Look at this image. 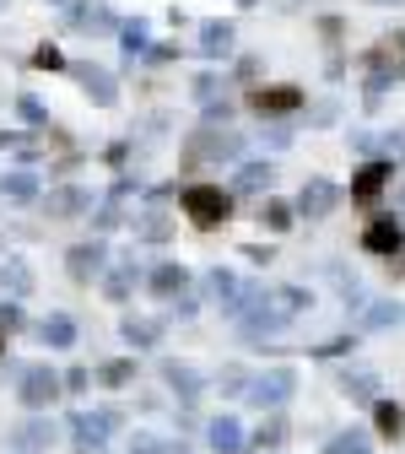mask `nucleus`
Masks as SVG:
<instances>
[{"label":"nucleus","mask_w":405,"mask_h":454,"mask_svg":"<svg viewBox=\"0 0 405 454\" xmlns=\"http://www.w3.org/2000/svg\"><path fill=\"white\" fill-rule=\"evenodd\" d=\"M6 379L17 384V401L27 411H49L66 395V373H54L49 363H6Z\"/></svg>","instance_id":"f257e3e1"},{"label":"nucleus","mask_w":405,"mask_h":454,"mask_svg":"<svg viewBox=\"0 0 405 454\" xmlns=\"http://www.w3.org/2000/svg\"><path fill=\"white\" fill-rule=\"evenodd\" d=\"M244 152V136L233 130V125H206L200 120V130H190V146H184V162L195 168V162H233Z\"/></svg>","instance_id":"f03ea898"},{"label":"nucleus","mask_w":405,"mask_h":454,"mask_svg":"<svg viewBox=\"0 0 405 454\" xmlns=\"http://www.w3.org/2000/svg\"><path fill=\"white\" fill-rule=\"evenodd\" d=\"M179 206L195 227H216L233 216V190H222V184H184L179 190Z\"/></svg>","instance_id":"7ed1b4c3"},{"label":"nucleus","mask_w":405,"mask_h":454,"mask_svg":"<svg viewBox=\"0 0 405 454\" xmlns=\"http://www.w3.org/2000/svg\"><path fill=\"white\" fill-rule=\"evenodd\" d=\"M292 395H298V373L281 363V368H265V373L249 379V395H244V401L265 417V411H281L286 401H292Z\"/></svg>","instance_id":"20e7f679"},{"label":"nucleus","mask_w":405,"mask_h":454,"mask_svg":"<svg viewBox=\"0 0 405 454\" xmlns=\"http://www.w3.org/2000/svg\"><path fill=\"white\" fill-rule=\"evenodd\" d=\"M120 427H125V406H97V411H71L66 417V433L76 443H108Z\"/></svg>","instance_id":"39448f33"},{"label":"nucleus","mask_w":405,"mask_h":454,"mask_svg":"<svg viewBox=\"0 0 405 454\" xmlns=\"http://www.w3.org/2000/svg\"><path fill=\"white\" fill-rule=\"evenodd\" d=\"M92 190H82V184H54V190H43L38 195V211L49 216V222H76V216H92Z\"/></svg>","instance_id":"423d86ee"},{"label":"nucleus","mask_w":405,"mask_h":454,"mask_svg":"<svg viewBox=\"0 0 405 454\" xmlns=\"http://www.w3.org/2000/svg\"><path fill=\"white\" fill-rule=\"evenodd\" d=\"M66 276L82 281V287L103 281V276H108V244H103L97 233H92L87 244H71V249H66Z\"/></svg>","instance_id":"0eeeda50"},{"label":"nucleus","mask_w":405,"mask_h":454,"mask_svg":"<svg viewBox=\"0 0 405 454\" xmlns=\"http://www.w3.org/2000/svg\"><path fill=\"white\" fill-rule=\"evenodd\" d=\"M394 174H400V162H389V157H368L357 174H352V200H357V206H373V200L394 184Z\"/></svg>","instance_id":"6e6552de"},{"label":"nucleus","mask_w":405,"mask_h":454,"mask_svg":"<svg viewBox=\"0 0 405 454\" xmlns=\"http://www.w3.org/2000/svg\"><path fill=\"white\" fill-rule=\"evenodd\" d=\"M66 27L87 33V38H103V33H120V17L108 12V0H76V6H66Z\"/></svg>","instance_id":"1a4fd4ad"},{"label":"nucleus","mask_w":405,"mask_h":454,"mask_svg":"<svg viewBox=\"0 0 405 454\" xmlns=\"http://www.w3.org/2000/svg\"><path fill=\"white\" fill-rule=\"evenodd\" d=\"M54 438H60V427H54L49 417H22L12 433H6V443H12V454H49L54 449Z\"/></svg>","instance_id":"9d476101"},{"label":"nucleus","mask_w":405,"mask_h":454,"mask_svg":"<svg viewBox=\"0 0 405 454\" xmlns=\"http://www.w3.org/2000/svg\"><path fill=\"white\" fill-rule=\"evenodd\" d=\"M340 200H346V190L314 174V179H303V190H298V200H292V206H298V216H308V222H324V216H330Z\"/></svg>","instance_id":"9b49d317"},{"label":"nucleus","mask_w":405,"mask_h":454,"mask_svg":"<svg viewBox=\"0 0 405 454\" xmlns=\"http://www.w3.org/2000/svg\"><path fill=\"white\" fill-rule=\"evenodd\" d=\"M162 384L173 389V401H179L184 411L206 395V379H200V368H190V363H179V357H162Z\"/></svg>","instance_id":"f8f14e48"},{"label":"nucleus","mask_w":405,"mask_h":454,"mask_svg":"<svg viewBox=\"0 0 405 454\" xmlns=\"http://www.w3.org/2000/svg\"><path fill=\"white\" fill-rule=\"evenodd\" d=\"M362 249L378 254V260H394V254L405 249V227H400L394 216H373V222L362 227Z\"/></svg>","instance_id":"ddd939ff"},{"label":"nucleus","mask_w":405,"mask_h":454,"mask_svg":"<svg viewBox=\"0 0 405 454\" xmlns=\"http://www.w3.org/2000/svg\"><path fill=\"white\" fill-rule=\"evenodd\" d=\"M71 76L82 82V92H87L97 108H113V103H120V82H113L103 66H92V60H76V66H71Z\"/></svg>","instance_id":"4468645a"},{"label":"nucleus","mask_w":405,"mask_h":454,"mask_svg":"<svg viewBox=\"0 0 405 454\" xmlns=\"http://www.w3.org/2000/svg\"><path fill=\"white\" fill-rule=\"evenodd\" d=\"M249 108L254 114H270V120L298 114L303 108V87H249Z\"/></svg>","instance_id":"2eb2a0df"},{"label":"nucleus","mask_w":405,"mask_h":454,"mask_svg":"<svg viewBox=\"0 0 405 454\" xmlns=\"http://www.w3.org/2000/svg\"><path fill=\"white\" fill-rule=\"evenodd\" d=\"M146 293H152V298H162V303H173L179 293H190V270H184L179 260L152 265V270H146Z\"/></svg>","instance_id":"dca6fc26"},{"label":"nucleus","mask_w":405,"mask_h":454,"mask_svg":"<svg viewBox=\"0 0 405 454\" xmlns=\"http://www.w3.org/2000/svg\"><path fill=\"white\" fill-rule=\"evenodd\" d=\"M335 389H340L352 406H378V401H384V395H378V373H368V368H340V373H335Z\"/></svg>","instance_id":"f3484780"},{"label":"nucleus","mask_w":405,"mask_h":454,"mask_svg":"<svg viewBox=\"0 0 405 454\" xmlns=\"http://www.w3.org/2000/svg\"><path fill=\"white\" fill-rule=\"evenodd\" d=\"M136 287H146V270H141L136 260L108 265V276H103V298H108V303H130V293H136Z\"/></svg>","instance_id":"a211bd4d"},{"label":"nucleus","mask_w":405,"mask_h":454,"mask_svg":"<svg viewBox=\"0 0 405 454\" xmlns=\"http://www.w3.org/2000/svg\"><path fill=\"white\" fill-rule=\"evenodd\" d=\"M206 443H211L216 454H244V449H249V433H244L238 417H227V411H222V417L206 422Z\"/></svg>","instance_id":"6ab92c4d"},{"label":"nucleus","mask_w":405,"mask_h":454,"mask_svg":"<svg viewBox=\"0 0 405 454\" xmlns=\"http://www.w3.org/2000/svg\"><path fill=\"white\" fill-rule=\"evenodd\" d=\"M233 49H238V27L227 22V17L200 22V54H206V60H227Z\"/></svg>","instance_id":"aec40b11"},{"label":"nucleus","mask_w":405,"mask_h":454,"mask_svg":"<svg viewBox=\"0 0 405 454\" xmlns=\"http://www.w3.org/2000/svg\"><path fill=\"white\" fill-rule=\"evenodd\" d=\"M38 340H43L49 352H71V347H76V319L60 314V309L43 314V319H38Z\"/></svg>","instance_id":"412c9836"},{"label":"nucleus","mask_w":405,"mask_h":454,"mask_svg":"<svg viewBox=\"0 0 405 454\" xmlns=\"http://www.w3.org/2000/svg\"><path fill=\"white\" fill-rule=\"evenodd\" d=\"M130 233H136V244H167L173 239V216L157 211V206H146L141 216H130Z\"/></svg>","instance_id":"4be33fe9"},{"label":"nucleus","mask_w":405,"mask_h":454,"mask_svg":"<svg viewBox=\"0 0 405 454\" xmlns=\"http://www.w3.org/2000/svg\"><path fill=\"white\" fill-rule=\"evenodd\" d=\"M400 319H405L400 303H389V298H368V303L357 309V335H362V330H394Z\"/></svg>","instance_id":"5701e85b"},{"label":"nucleus","mask_w":405,"mask_h":454,"mask_svg":"<svg viewBox=\"0 0 405 454\" xmlns=\"http://www.w3.org/2000/svg\"><path fill=\"white\" fill-rule=\"evenodd\" d=\"M270 184H276V168L270 162H238L233 195H270Z\"/></svg>","instance_id":"b1692460"},{"label":"nucleus","mask_w":405,"mask_h":454,"mask_svg":"<svg viewBox=\"0 0 405 454\" xmlns=\"http://www.w3.org/2000/svg\"><path fill=\"white\" fill-rule=\"evenodd\" d=\"M120 335L130 340L136 352H152L157 340H162V319H146V314H125V319H120Z\"/></svg>","instance_id":"393cba45"},{"label":"nucleus","mask_w":405,"mask_h":454,"mask_svg":"<svg viewBox=\"0 0 405 454\" xmlns=\"http://www.w3.org/2000/svg\"><path fill=\"white\" fill-rule=\"evenodd\" d=\"M120 54H125L130 66L152 54V27H146V17H130V22H120Z\"/></svg>","instance_id":"a878e982"},{"label":"nucleus","mask_w":405,"mask_h":454,"mask_svg":"<svg viewBox=\"0 0 405 454\" xmlns=\"http://www.w3.org/2000/svg\"><path fill=\"white\" fill-rule=\"evenodd\" d=\"M0 200H12V206L38 200V174H33V168H12V174H0Z\"/></svg>","instance_id":"bb28decb"},{"label":"nucleus","mask_w":405,"mask_h":454,"mask_svg":"<svg viewBox=\"0 0 405 454\" xmlns=\"http://www.w3.org/2000/svg\"><path fill=\"white\" fill-rule=\"evenodd\" d=\"M33 293V265L27 260H0V298H27Z\"/></svg>","instance_id":"cd10ccee"},{"label":"nucleus","mask_w":405,"mask_h":454,"mask_svg":"<svg viewBox=\"0 0 405 454\" xmlns=\"http://www.w3.org/2000/svg\"><path fill=\"white\" fill-rule=\"evenodd\" d=\"M292 222H298V206L292 200H281V195H265L260 200V227H265V233H292Z\"/></svg>","instance_id":"c85d7f7f"},{"label":"nucleus","mask_w":405,"mask_h":454,"mask_svg":"<svg viewBox=\"0 0 405 454\" xmlns=\"http://www.w3.org/2000/svg\"><path fill=\"white\" fill-rule=\"evenodd\" d=\"M286 438H292V427H286V417H281V411H265V417H260V427L249 433V443H254V449H265V454H270V449H281Z\"/></svg>","instance_id":"c756f323"},{"label":"nucleus","mask_w":405,"mask_h":454,"mask_svg":"<svg viewBox=\"0 0 405 454\" xmlns=\"http://www.w3.org/2000/svg\"><path fill=\"white\" fill-rule=\"evenodd\" d=\"M238 287H244V281H238L233 270H227V265H211V270H206V298H211L216 309L233 303V298H238Z\"/></svg>","instance_id":"7c9ffc66"},{"label":"nucleus","mask_w":405,"mask_h":454,"mask_svg":"<svg viewBox=\"0 0 405 454\" xmlns=\"http://www.w3.org/2000/svg\"><path fill=\"white\" fill-rule=\"evenodd\" d=\"M373 433L389 438V443L405 438V406H400V401H378V406H373Z\"/></svg>","instance_id":"2f4dec72"},{"label":"nucleus","mask_w":405,"mask_h":454,"mask_svg":"<svg viewBox=\"0 0 405 454\" xmlns=\"http://www.w3.org/2000/svg\"><path fill=\"white\" fill-rule=\"evenodd\" d=\"M97 384L103 389H130L136 384V357H108V363H97Z\"/></svg>","instance_id":"473e14b6"},{"label":"nucleus","mask_w":405,"mask_h":454,"mask_svg":"<svg viewBox=\"0 0 405 454\" xmlns=\"http://www.w3.org/2000/svg\"><path fill=\"white\" fill-rule=\"evenodd\" d=\"M324 454H373V433L368 427H346L324 443Z\"/></svg>","instance_id":"72a5a7b5"},{"label":"nucleus","mask_w":405,"mask_h":454,"mask_svg":"<svg viewBox=\"0 0 405 454\" xmlns=\"http://www.w3.org/2000/svg\"><path fill=\"white\" fill-rule=\"evenodd\" d=\"M270 303H276L281 314H292V319H298V314L314 303V293H308V287H298V281H281V287L270 293Z\"/></svg>","instance_id":"f704fd0d"},{"label":"nucleus","mask_w":405,"mask_h":454,"mask_svg":"<svg viewBox=\"0 0 405 454\" xmlns=\"http://www.w3.org/2000/svg\"><path fill=\"white\" fill-rule=\"evenodd\" d=\"M130 454H190V443L184 438H162V433H136Z\"/></svg>","instance_id":"c9c22d12"},{"label":"nucleus","mask_w":405,"mask_h":454,"mask_svg":"<svg viewBox=\"0 0 405 454\" xmlns=\"http://www.w3.org/2000/svg\"><path fill=\"white\" fill-rule=\"evenodd\" d=\"M249 379H254V373H249L244 363H222V368H216V389H222V395H238V401L249 395Z\"/></svg>","instance_id":"e433bc0d"},{"label":"nucleus","mask_w":405,"mask_h":454,"mask_svg":"<svg viewBox=\"0 0 405 454\" xmlns=\"http://www.w3.org/2000/svg\"><path fill=\"white\" fill-rule=\"evenodd\" d=\"M362 347V335L352 330V335H330V340H319V347H308V357H352Z\"/></svg>","instance_id":"4c0bfd02"},{"label":"nucleus","mask_w":405,"mask_h":454,"mask_svg":"<svg viewBox=\"0 0 405 454\" xmlns=\"http://www.w3.org/2000/svg\"><path fill=\"white\" fill-rule=\"evenodd\" d=\"M17 114H22V125H33V130H54V125H49V108H43L33 92H17Z\"/></svg>","instance_id":"58836bf2"},{"label":"nucleus","mask_w":405,"mask_h":454,"mask_svg":"<svg viewBox=\"0 0 405 454\" xmlns=\"http://www.w3.org/2000/svg\"><path fill=\"white\" fill-rule=\"evenodd\" d=\"M222 87H227V76H216V71H200L190 92H195V103L206 108V103H216V98H222Z\"/></svg>","instance_id":"ea45409f"},{"label":"nucleus","mask_w":405,"mask_h":454,"mask_svg":"<svg viewBox=\"0 0 405 454\" xmlns=\"http://www.w3.org/2000/svg\"><path fill=\"white\" fill-rule=\"evenodd\" d=\"M33 71H71V60L60 54V43H38L33 49Z\"/></svg>","instance_id":"a19ab883"},{"label":"nucleus","mask_w":405,"mask_h":454,"mask_svg":"<svg viewBox=\"0 0 405 454\" xmlns=\"http://www.w3.org/2000/svg\"><path fill=\"white\" fill-rule=\"evenodd\" d=\"M27 325V314H22V298H0V335H17Z\"/></svg>","instance_id":"79ce46f5"},{"label":"nucleus","mask_w":405,"mask_h":454,"mask_svg":"<svg viewBox=\"0 0 405 454\" xmlns=\"http://www.w3.org/2000/svg\"><path fill=\"white\" fill-rule=\"evenodd\" d=\"M378 157L400 162V157H405V136H400V130H384V136H378Z\"/></svg>","instance_id":"37998d69"},{"label":"nucleus","mask_w":405,"mask_h":454,"mask_svg":"<svg viewBox=\"0 0 405 454\" xmlns=\"http://www.w3.org/2000/svg\"><path fill=\"white\" fill-rule=\"evenodd\" d=\"M87 384H92V368H66V395H87Z\"/></svg>","instance_id":"c03bdc74"},{"label":"nucleus","mask_w":405,"mask_h":454,"mask_svg":"<svg viewBox=\"0 0 405 454\" xmlns=\"http://www.w3.org/2000/svg\"><path fill=\"white\" fill-rule=\"evenodd\" d=\"M200 314V298L195 293H179V298H173V319H195Z\"/></svg>","instance_id":"a18cd8bd"},{"label":"nucleus","mask_w":405,"mask_h":454,"mask_svg":"<svg viewBox=\"0 0 405 454\" xmlns=\"http://www.w3.org/2000/svg\"><path fill=\"white\" fill-rule=\"evenodd\" d=\"M146 60H157V66H162V60H179V43H152Z\"/></svg>","instance_id":"49530a36"},{"label":"nucleus","mask_w":405,"mask_h":454,"mask_svg":"<svg viewBox=\"0 0 405 454\" xmlns=\"http://www.w3.org/2000/svg\"><path fill=\"white\" fill-rule=\"evenodd\" d=\"M319 33H324L330 43H340V33H346V27H340V17H319Z\"/></svg>","instance_id":"de8ad7c7"},{"label":"nucleus","mask_w":405,"mask_h":454,"mask_svg":"<svg viewBox=\"0 0 405 454\" xmlns=\"http://www.w3.org/2000/svg\"><path fill=\"white\" fill-rule=\"evenodd\" d=\"M244 260H254V265H270V260H276V254H270V249H265V244H244Z\"/></svg>","instance_id":"09e8293b"},{"label":"nucleus","mask_w":405,"mask_h":454,"mask_svg":"<svg viewBox=\"0 0 405 454\" xmlns=\"http://www.w3.org/2000/svg\"><path fill=\"white\" fill-rule=\"evenodd\" d=\"M260 76V60H254V54H244V60H238V82H254Z\"/></svg>","instance_id":"8fccbe9b"},{"label":"nucleus","mask_w":405,"mask_h":454,"mask_svg":"<svg viewBox=\"0 0 405 454\" xmlns=\"http://www.w3.org/2000/svg\"><path fill=\"white\" fill-rule=\"evenodd\" d=\"M17 146H27V136H17V130H0V152H17Z\"/></svg>","instance_id":"3c124183"},{"label":"nucleus","mask_w":405,"mask_h":454,"mask_svg":"<svg viewBox=\"0 0 405 454\" xmlns=\"http://www.w3.org/2000/svg\"><path fill=\"white\" fill-rule=\"evenodd\" d=\"M265 141H270V146H286V141H292V130H286V125H270Z\"/></svg>","instance_id":"603ef678"},{"label":"nucleus","mask_w":405,"mask_h":454,"mask_svg":"<svg viewBox=\"0 0 405 454\" xmlns=\"http://www.w3.org/2000/svg\"><path fill=\"white\" fill-rule=\"evenodd\" d=\"M76 454H108V443H76Z\"/></svg>","instance_id":"864d4df0"},{"label":"nucleus","mask_w":405,"mask_h":454,"mask_svg":"<svg viewBox=\"0 0 405 454\" xmlns=\"http://www.w3.org/2000/svg\"><path fill=\"white\" fill-rule=\"evenodd\" d=\"M49 6H60V12H66V6H76V0H49Z\"/></svg>","instance_id":"5fc2aeb1"},{"label":"nucleus","mask_w":405,"mask_h":454,"mask_svg":"<svg viewBox=\"0 0 405 454\" xmlns=\"http://www.w3.org/2000/svg\"><path fill=\"white\" fill-rule=\"evenodd\" d=\"M368 6H400V0H368Z\"/></svg>","instance_id":"6e6d98bb"},{"label":"nucleus","mask_w":405,"mask_h":454,"mask_svg":"<svg viewBox=\"0 0 405 454\" xmlns=\"http://www.w3.org/2000/svg\"><path fill=\"white\" fill-rule=\"evenodd\" d=\"M238 6H244V12H249V6H260V0H238Z\"/></svg>","instance_id":"4d7b16f0"},{"label":"nucleus","mask_w":405,"mask_h":454,"mask_svg":"<svg viewBox=\"0 0 405 454\" xmlns=\"http://www.w3.org/2000/svg\"><path fill=\"white\" fill-rule=\"evenodd\" d=\"M0 357H6V335H0Z\"/></svg>","instance_id":"13d9d810"},{"label":"nucleus","mask_w":405,"mask_h":454,"mask_svg":"<svg viewBox=\"0 0 405 454\" xmlns=\"http://www.w3.org/2000/svg\"><path fill=\"white\" fill-rule=\"evenodd\" d=\"M400 211H405V190H400Z\"/></svg>","instance_id":"bf43d9fd"},{"label":"nucleus","mask_w":405,"mask_h":454,"mask_svg":"<svg viewBox=\"0 0 405 454\" xmlns=\"http://www.w3.org/2000/svg\"><path fill=\"white\" fill-rule=\"evenodd\" d=\"M0 249H6V239H0Z\"/></svg>","instance_id":"052dcab7"},{"label":"nucleus","mask_w":405,"mask_h":454,"mask_svg":"<svg viewBox=\"0 0 405 454\" xmlns=\"http://www.w3.org/2000/svg\"><path fill=\"white\" fill-rule=\"evenodd\" d=\"M0 6H6V0H0Z\"/></svg>","instance_id":"680f3d73"}]
</instances>
